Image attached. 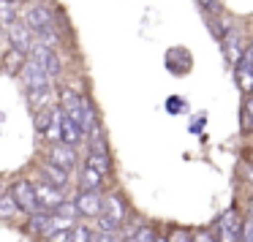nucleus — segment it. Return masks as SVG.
<instances>
[{"label":"nucleus","mask_w":253,"mask_h":242,"mask_svg":"<svg viewBox=\"0 0 253 242\" xmlns=\"http://www.w3.org/2000/svg\"><path fill=\"white\" fill-rule=\"evenodd\" d=\"M52 98V87L46 84V87H36V90H28V104L33 112H41L46 109V104H49Z\"/></svg>","instance_id":"17"},{"label":"nucleus","mask_w":253,"mask_h":242,"mask_svg":"<svg viewBox=\"0 0 253 242\" xmlns=\"http://www.w3.org/2000/svg\"><path fill=\"white\" fill-rule=\"evenodd\" d=\"M74 202H77L79 218H98L104 212V196H101V191H79V196Z\"/></svg>","instance_id":"5"},{"label":"nucleus","mask_w":253,"mask_h":242,"mask_svg":"<svg viewBox=\"0 0 253 242\" xmlns=\"http://www.w3.org/2000/svg\"><path fill=\"white\" fill-rule=\"evenodd\" d=\"M49 161L55 166H60V169H66V171H71L74 166H77V150L74 147H68V144H52L49 147Z\"/></svg>","instance_id":"10"},{"label":"nucleus","mask_w":253,"mask_h":242,"mask_svg":"<svg viewBox=\"0 0 253 242\" xmlns=\"http://www.w3.org/2000/svg\"><path fill=\"white\" fill-rule=\"evenodd\" d=\"M234 82L242 93L253 95V63L248 60V55H242V60L234 66Z\"/></svg>","instance_id":"11"},{"label":"nucleus","mask_w":253,"mask_h":242,"mask_svg":"<svg viewBox=\"0 0 253 242\" xmlns=\"http://www.w3.org/2000/svg\"><path fill=\"white\" fill-rule=\"evenodd\" d=\"M36 39H39V44H44V46H55V44H57V33H55V25H49V28L39 30V33H36Z\"/></svg>","instance_id":"24"},{"label":"nucleus","mask_w":253,"mask_h":242,"mask_svg":"<svg viewBox=\"0 0 253 242\" xmlns=\"http://www.w3.org/2000/svg\"><path fill=\"white\" fill-rule=\"evenodd\" d=\"M19 79H22V84H25L28 90L46 87V84H49V74H46L36 60H28V63H25V68L19 71Z\"/></svg>","instance_id":"8"},{"label":"nucleus","mask_w":253,"mask_h":242,"mask_svg":"<svg viewBox=\"0 0 253 242\" xmlns=\"http://www.w3.org/2000/svg\"><path fill=\"white\" fill-rule=\"evenodd\" d=\"M161 234L155 226H136V234H133V242H158Z\"/></svg>","instance_id":"21"},{"label":"nucleus","mask_w":253,"mask_h":242,"mask_svg":"<svg viewBox=\"0 0 253 242\" xmlns=\"http://www.w3.org/2000/svg\"><path fill=\"white\" fill-rule=\"evenodd\" d=\"M248 163L253 166V150H251V153H248Z\"/></svg>","instance_id":"32"},{"label":"nucleus","mask_w":253,"mask_h":242,"mask_svg":"<svg viewBox=\"0 0 253 242\" xmlns=\"http://www.w3.org/2000/svg\"><path fill=\"white\" fill-rule=\"evenodd\" d=\"M126 202H123L117 193H109V196H104V212L95 218V226L98 229L95 231H104V234H117V231L123 229V223H126Z\"/></svg>","instance_id":"1"},{"label":"nucleus","mask_w":253,"mask_h":242,"mask_svg":"<svg viewBox=\"0 0 253 242\" xmlns=\"http://www.w3.org/2000/svg\"><path fill=\"white\" fill-rule=\"evenodd\" d=\"M242 55H245V49H242V44H240V36H237V30H229V33L223 36V57H226V63L237 66V63L242 60Z\"/></svg>","instance_id":"13"},{"label":"nucleus","mask_w":253,"mask_h":242,"mask_svg":"<svg viewBox=\"0 0 253 242\" xmlns=\"http://www.w3.org/2000/svg\"><path fill=\"white\" fill-rule=\"evenodd\" d=\"M25 25H28L33 33L49 28V25H52V11H49V6H44V3H33V6L25 11Z\"/></svg>","instance_id":"9"},{"label":"nucleus","mask_w":253,"mask_h":242,"mask_svg":"<svg viewBox=\"0 0 253 242\" xmlns=\"http://www.w3.org/2000/svg\"><path fill=\"white\" fill-rule=\"evenodd\" d=\"M0 11H3V0H0Z\"/></svg>","instance_id":"34"},{"label":"nucleus","mask_w":253,"mask_h":242,"mask_svg":"<svg viewBox=\"0 0 253 242\" xmlns=\"http://www.w3.org/2000/svg\"><path fill=\"white\" fill-rule=\"evenodd\" d=\"M28 226H30V231H33V234H39V237H52L57 231L55 215H52V212H36V215H30Z\"/></svg>","instance_id":"12"},{"label":"nucleus","mask_w":253,"mask_h":242,"mask_svg":"<svg viewBox=\"0 0 253 242\" xmlns=\"http://www.w3.org/2000/svg\"><path fill=\"white\" fill-rule=\"evenodd\" d=\"M25 63H28V60H25L22 52L11 49V52L6 55V60H3V66H6V71H8V74H17V71H22V68H25Z\"/></svg>","instance_id":"20"},{"label":"nucleus","mask_w":253,"mask_h":242,"mask_svg":"<svg viewBox=\"0 0 253 242\" xmlns=\"http://www.w3.org/2000/svg\"><path fill=\"white\" fill-rule=\"evenodd\" d=\"M60 131H63V144H68V147H77L84 136V133L79 131V125L66 115V112H63V117H60Z\"/></svg>","instance_id":"15"},{"label":"nucleus","mask_w":253,"mask_h":242,"mask_svg":"<svg viewBox=\"0 0 253 242\" xmlns=\"http://www.w3.org/2000/svg\"><path fill=\"white\" fill-rule=\"evenodd\" d=\"M245 112L251 115V120H253V98H245Z\"/></svg>","instance_id":"29"},{"label":"nucleus","mask_w":253,"mask_h":242,"mask_svg":"<svg viewBox=\"0 0 253 242\" xmlns=\"http://www.w3.org/2000/svg\"><path fill=\"white\" fill-rule=\"evenodd\" d=\"M193 242H218L212 229H196L193 231Z\"/></svg>","instance_id":"25"},{"label":"nucleus","mask_w":253,"mask_h":242,"mask_svg":"<svg viewBox=\"0 0 253 242\" xmlns=\"http://www.w3.org/2000/svg\"><path fill=\"white\" fill-rule=\"evenodd\" d=\"M166 242H193V231L185 229V226H174L166 234Z\"/></svg>","instance_id":"22"},{"label":"nucleus","mask_w":253,"mask_h":242,"mask_svg":"<svg viewBox=\"0 0 253 242\" xmlns=\"http://www.w3.org/2000/svg\"><path fill=\"white\" fill-rule=\"evenodd\" d=\"M245 55H248V60L253 63V39H251V44H248V49H245Z\"/></svg>","instance_id":"30"},{"label":"nucleus","mask_w":253,"mask_h":242,"mask_svg":"<svg viewBox=\"0 0 253 242\" xmlns=\"http://www.w3.org/2000/svg\"><path fill=\"white\" fill-rule=\"evenodd\" d=\"M248 215L253 218V193H251V199H248Z\"/></svg>","instance_id":"31"},{"label":"nucleus","mask_w":253,"mask_h":242,"mask_svg":"<svg viewBox=\"0 0 253 242\" xmlns=\"http://www.w3.org/2000/svg\"><path fill=\"white\" fill-rule=\"evenodd\" d=\"M93 242H117V234H104V231H95Z\"/></svg>","instance_id":"28"},{"label":"nucleus","mask_w":253,"mask_h":242,"mask_svg":"<svg viewBox=\"0 0 253 242\" xmlns=\"http://www.w3.org/2000/svg\"><path fill=\"white\" fill-rule=\"evenodd\" d=\"M101 185H104V174L84 163L82 174H79V191H101Z\"/></svg>","instance_id":"16"},{"label":"nucleus","mask_w":253,"mask_h":242,"mask_svg":"<svg viewBox=\"0 0 253 242\" xmlns=\"http://www.w3.org/2000/svg\"><path fill=\"white\" fill-rule=\"evenodd\" d=\"M30 60H36L41 68H44L46 74H49V79L60 77V57H57V52L52 49V46H44V44H36L33 49H30Z\"/></svg>","instance_id":"6"},{"label":"nucleus","mask_w":253,"mask_h":242,"mask_svg":"<svg viewBox=\"0 0 253 242\" xmlns=\"http://www.w3.org/2000/svg\"><path fill=\"white\" fill-rule=\"evenodd\" d=\"M36 196H39L41 212H57V209H60V204L66 202L60 188L49 185L46 180H39V182H36Z\"/></svg>","instance_id":"4"},{"label":"nucleus","mask_w":253,"mask_h":242,"mask_svg":"<svg viewBox=\"0 0 253 242\" xmlns=\"http://www.w3.org/2000/svg\"><path fill=\"white\" fill-rule=\"evenodd\" d=\"M39 169H41V174H44V180L49 182V185L60 188V191L68 185V171H66V169H60V166H55L52 161H44V163H41Z\"/></svg>","instance_id":"14"},{"label":"nucleus","mask_w":253,"mask_h":242,"mask_svg":"<svg viewBox=\"0 0 253 242\" xmlns=\"http://www.w3.org/2000/svg\"><path fill=\"white\" fill-rule=\"evenodd\" d=\"M242 223H245V218L240 215V209L229 207L218 218V223H215V237H218V242H240Z\"/></svg>","instance_id":"2"},{"label":"nucleus","mask_w":253,"mask_h":242,"mask_svg":"<svg viewBox=\"0 0 253 242\" xmlns=\"http://www.w3.org/2000/svg\"><path fill=\"white\" fill-rule=\"evenodd\" d=\"M8 41H11V46L17 52H22V55H28L30 49H33V30L28 28L25 22H14L11 28H8Z\"/></svg>","instance_id":"7"},{"label":"nucleus","mask_w":253,"mask_h":242,"mask_svg":"<svg viewBox=\"0 0 253 242\" xmlns=\"http://www.w3.org/2000/svg\"><path fill=\"white\" fill-rule=\"evenodd\" d=\"M240 242H253V218L245 215V223H242V237Z\"/></svg>","instance_id":"26"},{"label":"nucleus","mask_w":253,"mask_h":242,"mask_svg":"<svg viewBox=\"0 0 253 242\" xmlns=\"http://www.w3.org/2000/svg\"><path fill=\"white\" fill-rule=\"evenodd\" d=\"M11 193H14V199H17L19 209H22L25 215H36V212H41V207H39V196H36V182H30V180H19V182H14Z\"/></svg>","instance_id":"3"},{"label":"nucleus","mask_w":253,"mask_h":242,"mask_svg":"<svg viewBox=\"0 0 253 242\" xmlns=\"http://www.w3.org/2000/svg\"><path fill=\"white\" fill-rule=\"evenodd\" d=\"M46 242H71V229H66V231H55L52 237H46Z\"/></svg>","instance_id":"27"},{"label":"nucleus","mask_w":253,"mask_h":242,"mask_svg":"<svg viewBox=\"0 0 253 242\" xmlns=\"http://www.w3.org/2000/svg\"><path fill=\"white\" fill-rule=\"evenodd\" d=\"M19 212H22V209H19L14 193H0V218H3V220H11V218H17Z\"/></svg>","instance_id":"18"},{"label":"nucleus","mask_w":253,"mask_h":242,"mask_svg":"<svg viewBox=\"0 0 253 242\" xmlns=\"http://www.w3.org/2000/svg\"><path fill=\"white\" fill-rule=\"evenodd\" d=\"M93 234H95V231L90 229V226L77 223V226L71 229V242H93Z\"/></svg>","instance_id":"23"},{"label":"nucleus","mask_w":253,"mask_h":242,"mask_svg":"<svg viewBox=\"0 0 253 242\" xmlns=\"http://www.w3.org/2000/svg\"><path fill=\"white\" fill-rule=\"evenodd\" d=\"M210 3H212V0H202V6H210Z\"/></svg>","instance_id":"33"},{"label":"nucleus","mask_w":253,"mask_h":242,"mask_svg":"<svg viewBox=\"0 0 253 242\" xmlns=\"http://www.w3.org/2000/svg\"><path fill=\"white\" fill-rule=\"evenodd\" d=\"M52 122H55V109H41V112H36V131L39 133H46L52 128Z\"/></svg>","instance_id":"19"}]
</instances>
